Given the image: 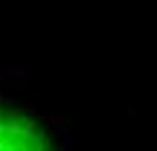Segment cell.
<instances>
[{"label":"cell","instance_id":"cell-1","mask_svg":"<svg viewBox=\"0 0 157 151\" xmlns=\"http://www.w3.org/2000/svg\"><path fill=\"white\" fill-rule=\"evenodd\" d=\"M0 151H56V142L32 113L0 99Z\"/></svg>","mask_w":157,"mask_h":151}]
</instances>
